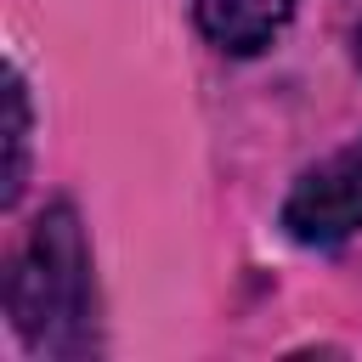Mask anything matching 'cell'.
I'll return each mask as SVG.
<instances>
[{
  "label": "cell",
  "mask_w": 362,
  "mask_h": 362,
  "mask_svg": "<svg viewBox=\"0 0 362 362\" xmlns=\"http://www.w3.org/2000/svg\"><path fill=\"white\" fill-rule=\"evenodd\" d=\"M6 317L34 356L90 351V249L74 204H51L6 272Z\"/></svg>",
  "instance_id": "1"
},
{
  "label": "cell",
  "mask_w": 362,
  "mask_h": 362,
  "mask_svg": "<svg viewBox=\"0 0 362 362\" xmlns=\"http://www.w3.org/2000/svg\"><path fill=\"white\" fill-rule=\"evenodd\" d=\"M277 226L300 243V249H339L362 232V170H351L345 158L305 170L294 181V192L283 198Z\"/></svg>",
  "instance_id": "2"
},
{
  "label": "cell",
  "mask_w": 362,
  "mask_h": 362,
  "mask_svg": "<svg viewBox=\"0 0 362 362\" xmlns=\"http://www.w3.org/2000/svg\"><path fill=\"white\" fill-rule=\"evenodd\" d=\"M294 6L300 0H192V17H198V28L215 51L255 57L288 28Z\"/></svg>",
  "instance_id": "3"
},
{
  "label": "cell",
  "mask_w": 362,
  "mask_h": 362,
  "mask_svg": "<svg viewBox=\"0 0 362 362\" xmlns=\"http://www.w3.org/2000/svg\"><path fill=\"white\" fill-rule=\"evenodd\" d=\"M23 170H28V90L17 74H6V187H0V204H17Z\"/></svg>",
  "instance_id": "4"
},
{
  "label": "cell",
  "mask_w": 362,
  "mask_h": 362,
  "mask_svg": "<svg viewBox=\"0 0 362 362\" xmlns=\"http://www.w3.org/2000/svg\"><path fill=\"white\" fill-rule=\"evenodd\" d=\"M339 158H345V164H351V170H362V136H356V141H351V147H345V153H339Z\"/></svg>",
  "instance_id": "5"
},
{
  "label": "cell",
  "mask_w": 362,
  "mask_h": 362,
  "mask_svg": "<svg viewBox=\"0 0 362 362\" xmlns=\"http://www.w3.org/2000/svg\"><path fill=\"white\" fill-rule=\"evenodd\" d=\"M356 74H362V28H356Z\"/></svg>",
  "instance_id": "6"
}]
</instances>
